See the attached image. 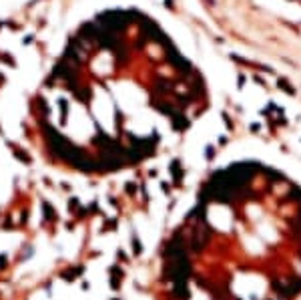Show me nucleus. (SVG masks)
Returning a JSON list of instances; mask_svg holds the SVG:
<instances>
[{"label": "nucleus", "instance_id": "1", "mask_svg": "<svg viewBox=\"0 0 301 300\" xmlns=\"http://www.w3.org/2000/svg\"><path fill=\"white\" fill-rule=\"evenodd\" d=\"M4 262H6V256H0V270H2V266H4Z\"/></svg>", "mask_w": 301, "mask_h": 300}]
</instances>
